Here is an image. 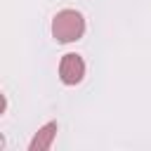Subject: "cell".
Listing matches in <instances>:
<instances>
[{"label":"cell","instance_id":"1","mask_svg":"<svg viewBox=\"0 0 151 151\" xmlns=\"http://www.w3.org/2000/svg\"><path fill=\"white\" fill-rule=\"evenodd\" d=\"M85 33V19L78 9H61L52 19V35L57 42H76Z\"/></svg>","mask_w":151,"mask_h":151},{"label":"cell","instance_id":"2","mask_svg":"<svg viewBox=\"0 0 151 151\" xmlns=\"http://www.w3.org/2000/svg\"><path fill=\"white\" fill-rule=\"evenodd\" d=\"M59 78L64 85H78L83 78H85V61L80 54H64L61 61H59Z\"/></svg>","mask_w":151,"mask_h":151},{"label":"cell","instance_id":"3","mask_svg":"<svg viewBox=\"0 0 151 151\" xmlns=\"http://www.w3.org/2000/svg\"><path fill=\"white\" fill-rule=\"evenodd\" d=\"M57 130H59V125H57L54 120L45 123V125L35 132V137L31 139L28 151H45V149H50V146H52V142H54V137H57Z\"/></svg>","mask_w":151,"mask_h":151}]
</instances>
